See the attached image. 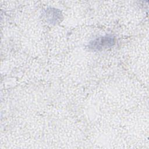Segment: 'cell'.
<instances>
[{
  "label": "cell",
  "mask_w": 149,
  "mask_h": 149,
  "mask_svg": "<svg viewBox=\"0 0 149 149\" xmlns=\"http://www.w3.org/2000/svg\"><path fill=\"white\" fill-rule=\"evenodd\" d=\"M114 38L112 36L102 37L95 39L90 43V47L93 49H100L103 48L110 47L114 44Z\"/></svg>",
  "instance_id": "obj_1"
}]
</instances>
